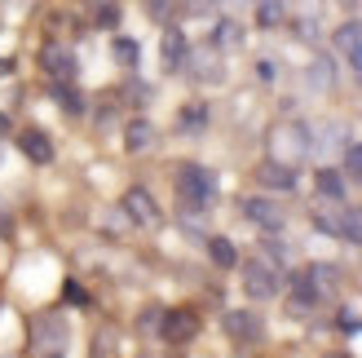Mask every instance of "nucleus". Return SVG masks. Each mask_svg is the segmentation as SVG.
I'll list each match as a JSON object with an SVG mask.
<instances>
[{
    "instance_id": "nucleus-1",
    "label": "nucleus",
    "mask_w": 362,
    "mask_h": 358,
    "mask_svg": "<svg viewBox=\"0 0 362 358\" xmlns=\"http://www.w3.org/2000/svg\"><path fill=\"white\" fill-rule=\"evenodd\" d=\"M173 186H177V200H181L186 212H204L216 200V177L204 164H181L173 173Z\"/></svg>"
},
{
    "instance_id": "nucleus-2",
    "label": "nucleus",
    "mask_w": 362,
    "mask_h": 358,
    "mask_svg": "<svg viewBox=\"0 0 362 358\" xmlns=\"http://www.w3.org/2000/svg\"><path fill=\"white\" fill-rule=\"evenodd\" d=\"M66 345H71V328L58 310H40L31 318V350L35 358H66Z\"/></svg>"
},
{
    "instance_id": "nucleus-3",
    "label": "nucleus",
    "mask_w": 362,
    "mask_h": 358,
    "mask_svg": "<svg viewBox=\"0 0 362 358\" xmlns=\"http://www.w3.org/2000/svg\"><path fill=\"white\" fill-rule=\"evenodd\" d=\"M310 146H314V137H310V129L305 124H296V120H287V124H274L269 129V159H279V164H300L305 155H310Z\"/></svg>"
},
{
    "instance_id": "nucleus-4",
    "label": "nucleus",
    "mask_w": 362,
    "mask_h": 358,
    "mask_svg": "<svg viewBox=\"0 0 362 358\" xmlns=\"http://www.w3.org/2000/svg\"><path fill=\"white\" fill-rule=\"evenodd\" d=\"M239 279H243V292H247L252 301H269V296H279V283H283L274 257H247V261L239 265Z\"/></svg>"
},
{
    "instance_id": "nucleus-5",
    "label": "nucleus",
    "mask_w": 362,
    "mask_h": 358,
    "mask_svg": "<svg viewBox=\"0 0 362 358\" xmlns=\"http://www.w3.org/2000/svg\"><path fill=\"white\" fill-rule=\"evenodd\" d=\"M199 336V314L186 310V306H173L159 314V341H168V345H190Z\"/></svg>"
},
{
    "instance_id": "nucleus-6",
    "label": "nucleus",
    "mask_w": 362,
    "mask_h": 358,
    "mask_svg": "<svg viewBox=\"0 0 362 358\" xmlns=\"http://www.w3.org/2000/svg\"><path fill=\"white\" fill-rule=\"evenodd\" d=\"M40 71H45V76H49L53 84H66V80H76L80 62H76V53H71V45L49 40V45L40 49Z\"/></svg>"
},
{
    "instance_id": "nucleus-7",
    "label": "nucleus",
    "mask_w": 362,
    "mask_h": 358,
    "mask_svg": "<svg viewBox=\"0 0 362 358\" xmlns=\"http://www.w3.org/2000/svg\"><path fill=\"white\" fill-rule=\"evenodd\" d=\"M181 71H190L199 84H216V80L226 76L221 49H216V45H208V49H190V53H186V67H181Z\"/></svg>"
},
{
    "instance_id": "nucleus-8",
    "label": "nucleus",
    "mask_w": 362,
    "mask_h": 358,
    "mask_svg": "<svg viewBox=\"0 0 362 358\" xmlns=\"http://www.w3.org/2000/svg\"><path fill=\"white\" fill-rule=\"evenodd\" d=\"M243 208V217L252 221V226H261V230H283V208H279V200H269V195H247V200L239 204Z\"/></svg>"
},
{
    "instance_id": "nucleus-9",
    "label": "nucleus",
    "mask_w": 362,
    "mask_h": 358,
    "mask_svg": "<svg viewBox=\"0 0 362 358\" xmlns=\"http://www.w3.org/2000/svg\"><path fill=\"white\" fill-rule=\"evenodd\" d=\"M124 212H129L137 226H146V230H155L159 221H164V212H159V204L151 200V190H146V186L124 190Z\"/></svg>"
},
{
    "instance_id": "nucleus-10",
    "label": "nucleus",
    "mask_w": 362,
    "mask_h": 358,
    "mask_svg": "<svg viewBox=\"0 0 362 358\" xmlns=\"http://www.w3.org/2000/svg\"><path fill=\"white\" fill-rule=\"evenodd\" d=\"M221 328H226L230 341H239V345H257L261 336H265V323H261L252 310H230V314L221 318Z\"/></svg>"
},
{
    "instance_id": "nucleus-11",
    "label": "nucleus",
    "mask_w": 362,
    "mask_h": 358,
    "mask_svg": "<svg viewBox=\"0 0 362 358\" xmlns=\"http://www.w3.org/2000/svg\"><path fill=\"white\" fill-rule=\"evenodd\" d=\"M18 151H23L31 164H40V168L53 164V155H58V151H53V137L45 129H35V124H31V129H18Z\"/></svg>"
},
{
    "instance_id": "nucleus-12",
    "label": "nucleus",
    "mask_w": 362,
    "mask_h": 358,
    "mask_svg": "<svg viewBox=\"0 0 362 358\" xmlns=\"http://www.w3.org/2000/svg\"><path fill=\"white\" fill-rule=\"evenodd\" d=\"M322 301H327V296H322V292L314 288V279L300 270V275L292 279V292H287V310H292V314H314Z\"/></svg>"
},
{
    "instance_id": "nucleus-13",
    "label": "nucleus",
    "mask_w": 362,
    "mask_h": 358,
    "mask_svg": "<svg viewBox=\"0 0 362 358\" xmlns=\"http://www.w3.org/2000/svg\"><path fill=\"white\" fill-rule=\"evenodd\" d=\"M186 53H190L186 35L168 23L164 27V40H159V62H164V71H181V67H186Z\"/></svg>"
},
{
    "instance_id": "nucleus-14",
    "label": "nucleus",
    "mask_w": 362,
    "mask_h": 358,
    "mask_svg": "<svg viewBox=\"0 0 362 358\" xmlns=\"http://www.w3.org/2000/svg\"><path fill=\"white\" fill-rule=\"evenodd\" d=\"M257 182L265 190H292L296 186V168L279 164V159H265V164H257Z\"/></svg>"
},
{
    "instance_id": "nucleus-15",
    "label": "nucleus",
    "mask_w": 362,
    "mask_h": 358,
    "mask_svg": "<svg viewBox=\"0 0 362 358\" xmlns=\"http://www.w3.org/2000/svg\"><path fill=\"white\" fill-rule=\"evenodd\" d=\"M155 137H159V133H155V124H151L146 115H133L129 124H124V151H133V155H137V151H151Z\"/></svg>"
},
{
    "instance_id": "nucleus-16",
    "label": "nucleus",
    "mask_w": 362,
    "mask_h": 358,
    "mask_svg": "<svg viewBox=\"0 0 362 358\" xmlns=\"http://www.w3.org/2000/svg\"><path fill=\"white\" fill-rule=\"evenodd\" d=\"M314 186H318V200H327V204H349L345 177H340L336 168H318V173H314Z\"/></svg>"
},
{
    "instance_id": "nucleus-17",
    "label": "nucleus",
    "mask_w": 362,
    "mask_h": 358,
    "mask_svg": "<svg viewBox=\"0 0 362 358\" xmlns=\"http://www.w3.org/2000/svg\"><path fill=\"white\" fill-rule=\"evenodd\" d=\"M208 257L216 261V270H239V248H234L226 235H212L208 239Z\"/></svg>"
},
{
    "instance_id": "nucleus-18",
    "label": "nucleus",
    "mask_w": 362,
    "mask_h": 358,
    "mask_svg": "<svg viewBox=\"0 0 362 358\" xmlns=\"http://www.w3.org/2000/svg\"><path fill=\"white\" fill-rule=\"evenodd\" d=\"M177 129L181 133H204L208 129V102H186V106H181Z\"/></svg>"
},
{
    "instance_id": "nucleus-19",
    "label": "nucleus",
    "mask_w": 362,
    "mask_h": 358,
    "mask_svg": "<svg viewBox=\"0 0 362 358\" xmlns=\"http://www.w3.org/2000/svg\"><path fill=\"white\" fill-rule=\"evenodd\" d=\"M88 23L102 27V31H115L119 27V5L115 0H88Z\"/></svg>"
},
{
    "instance_id": "nucleus-20",
    "label": "nucleus",
    "mask_w": 362,
    "mask_h": 358,
    "mask_svg": "<svg viewBox=\"0 0 362 358\" xmlns=\"http://www.w3.org/2000/svg\"><path fill=\"white\" fill-rule=\"evenodd\" d=\"M111 53H115V62L119 67H137V58H141V49H137V40H133V35H115V40H111Z\"/></svg>"
},
{
    "instance_id": "nucleus-21",
    "label": "nucleus",
    "mask_w": 362,
    "mask_h": 358,
    "mask_svg": "<svg viewBox=\"0 0 362 358\" xmlns=\"http://www.w3.org/2000/svg\"><path fill=\"white\" fill-rule=\"evenodd\" d=\"M340 239H349V243H362V208H349L340 212Z\"/></svg>"
},
{
    "instance_id": "nucleus-22",
    "label": "nucleus",
    "mask_w": 362,
    "mask_h": 358,
    "mask_svg": "<svg viewBox=\"0 0 362 358\" xmlns=\"http://www.w3.org/2000/svg\"><path fill=\"white\" fill-rule=\"evenodd\" d=\"M239 45H243V27L226 18V23L216 27V49H239Z\"/></svg>"
},
{
    "instance_id": "nucleus-23",
    "label": "nucleus",
    "mask_w": 362,
    "mask_h": 358,
    "mask_svg": "<svg viewBox=\"0 0 362 358\" xmlns=\"http://www.w3.org/2000/svg\"><path fill=\"white\" fill-rule=\"evenodd\" d=\"M257 23L261 27H279L283 23V0H261V5H257Z\"/></svg>"
},
{
    "instance_id": "nucleus-24",
    "label": "nucleus",
    "mask_w": 362,
    "mask_h": 358,
    "mask_svg": "<svg viewBox=\"0 0 362 358\" xmlns=\"http://www.w3.org/2000/svg\"><path fill=\"white\" fill-rule=\"evenodd\" d=\"M53 98H58V102L66 106L71 115H80V111H84V102L76 98V88H71V80H66V84H53Z\"/></svg>"
},
{
    "instance_id": "nucleus-25",
    "label": "nucleus",
    "mask_w": 362,
    "mask_h": 358,
    "mask_svg": "<svg viewBox=\"0 0 362 358\" xmlns=\"http://www.w3.org/2000/svg\"><path fill=\"white\" fill-rule=\"evenodd\" d=\"M362 40V23H345V27H336V49L345 53V49H354Z\"/></svg>"
},
{
    "instance_id": "nucleus-26",
    "label": "nucleus",
    "mask_w": 362,
    "mask_h": 358,
    "mask_svg": "<svg viewBox=\"0 0 362 358\" xmlns=\"http://www.w3.org/2000/svg\"><path fill=\"white\" fill-rule=\"evenodd\" d=\"M345 177L362 182V146H349V151H345Z\"/></svg>"
},
{
    "instance_id": "nucleus-27",
    "label": "nucleus",
    "mask_w": 362,
    "mask_h": 358,
    "mask_svg": "<svg viewBox=\"0 0 362 358\" xmlns=\"http://www.w3.org/2000/svg\"><path fill=\"white\" fill-rule=\"evenodd\" d=\"M146 13L155 23H173V0H146Z\"/></svg>"
},
{
    "instance_id": "nucleus-28",
    "label": "nucleus",
    "mask_w": 362,
    "mask_h": 358,
    "mask_svg": "<svg viewBox=\"0 0 362 358\" xmlns=\"http://www.w3.org/2000/svg\"><path fill=\"white\" fill-rule=\"evenodd\" d=\"M310 80H314L318 88H327V84H332V67H327V62H318V67H310Z\"/></svg>"
},
{
    "instance_id": "nucleus-29",
    "label": "nucleus",
    "mask_w": 362,
    "mask_h": 358,
    "mask_svg": "<svg viewBox=\"0 0 362 358\" xmlns=\"http://www.w3.org/2000/svg\"><path fill=\"white\" fill-rule=\"evenodd\" d=\"M9 137V115H0V142Z\"/></svg>"
},
{
    "instance_id": "nucleus-30",
    "label": "nucleus",
    "mask_w": 362,
    "mask_h": 358,
    "mask_svg": "<svg viewBox=\"0 0 362 358\" xmlns=\"http://www.w3.org/2000/svg\"><path fill=\"white\" fill-rule=\"evenodd\" d=\"M327 358H349V354H327Z\"/></svg>"
},
{
    "instance_id": "nucleus-31",
    "label": "nucleus",
    "mask_w": 362,
    "mask_h": 358,
    "mask_svg": "<svg viewBox=\"0 0 362 358\" xmlns=\"http://www.w3.org/2000/svg\"><path fill=\"white\" fill-rule=\"evenodd\" d=\"M0 76H5V62H0Z\"/></svg>"
},
{
    "instance_id": "nucleus-32",
    "label": "nucleus",
    "mask_w": 362,
    "mask_h": 358,
    "mask_svg": "<svg viewBox=\"0 0 362 358\" xmlns=\"http://www.w3.org/2000/svg\"><path fill=\"white\" fill-rule=\"evenodd\" d=\"M0 155H5V146H0Z\"/></svg>"
}]
</instances>
